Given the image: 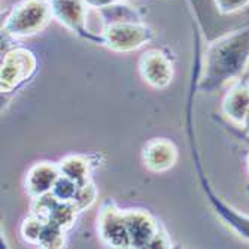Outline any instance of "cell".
Returning a JSON list of instances; mask_svg holds the SVG:
<instances>
[{
  "instance_id": "cell-1",
  "label": "cell",
  "mask_w": 249,
  "mask_h": 249,
  "mask_svg": "<svg viewBox=\"0 0 249 249\" xmlns=\"http://www.w3.org/2000/svg\"><path fill=\"white\" fill-rule=\"evenodd\" d=\"M53 11L50 0H22L8 15L3 30L15 37H29L50 24Z\"/></svg>"
},
{
  "instance_id": "cell-2",
  "label": "cell",
  "mask_w": 249,
  "mask_h": 249,
  "mask_svg": "<svg viewBox=\"0 0 249 249\" xmlns=\"http://www.w3.org/2000/svg\"><path fill=\"white\" fill-rule=\"evenodd\" d=\"M249 60V33L234 35L218 42L211 51V69H218V75L225 81L243 71Z\"/></svg>"
},
{
  "instance_id": "cell-3",
  "label": "cell",
  "mask_w": 249,
  "mask_h": 249,
  "mask_svg": "<svg viewBox=\"0 0 249 249\" xmlns=\"http://www.w3.org/2000/svg\"><path fill=\"white\" fill-rule=\"evenodd\" d=\"M154 30L142 22L117 21L110 22L103 30L102 40L105 47L115 53H131L149 43L154 39Z\"/></svg>"
},
{
  "instance_id": "cell-4",
  "label": "cell",
  "mask_w": 249,
  "mask_h": 249,
  "mask_svg": "<svg viewBox=\"0 0 249 249\" xmlns=\"http://www.w3.org/2000/svg\"><path fill=\"white\" fill-rule=\"evenodd\" d=\"M36 64V57L30 50L14 48L6 53L0 69V89L11 93L35 73Z\"/></svg>"
},
{
  "instance_id": "cell-5",
  "label": "cell",
  "mask_w": 249,
  "mask_h": 249,
  "mask_svg": "<svg viewBox=\"0 0 249 249\" xmlns=\"http://www.w3.org/2000/svg\"><path fill=\"white\" fill-rule=\"evenodd\" d=\"M97 233L106 246L131 248L124 221V211L118 209L115 203H103L97 216Z\"/></svg>"
},
{
  "instance_id": "cell-6",
  "label": "cell",
  "mask_w": 249,
  "mask_h": 249,
  "mask_svg": "<svg viewBox=\"0 0 249 249\" xmlns=\"http://www.w3.org/2000/svg\"><path fill=\"white\" fill-rule=\"evenodd\" d=\"M139 73L148 85L163 89L169 87L173 79V64L161 51L151 50L142 54L139 60Z\"/></svg>"
},
{
  "instance_id": "cell-7",
  "label": "cell",
  "mask_w": 249,
  "mask_h": 249,
  "mask_svg": "<svg viewBox=\"0 0 249 249\" xmlns=\"http://www.w3.org/2000/svg\"><path fill=\"white\" fill-rule=\"evenodd\" d=\"M124 221L131 248H148L160 230L157 221L142 209L124 211Z\"/></svg>"
},
{
  "instance_id": "cell-8",
  "label": "cell",
  "mask_w": 249,
  "mask_h": 249,
  "mask_svg": "<svg viewBox=\"0 0 249 249\" xmlns=\"http://www.w3.org/2000/svg\"><path fill=\"white\" fill-rule=\"evenodd\" d=\"M142 160L145 167L154 173L167 172L178 161V148L172 141L164 138L151 139L143 146Z\"/></svg>"
},
{
  "instance_id": "cell-9",
  "label": "cell",
  "mask_w": 249,
  "mask_h": 249,
  "mask_svg": "<svg viewBox=\"0 0 249 249\" xmlns=\"http://www.w3.org/2000/svg\"><path fill=\"white\" fill-rule=\"evenodd\" d=\"M60 178L58 164L50 161H40L32 166L26 175V191L32 198L42 197L53 191Z\"/></svg>"
},
{
  "instance_id": "cell-10",
  "label": "cell",
  "mask_w": 249,
  "mask_h": 249,
  "mask_svg": "<svg viewBox=\"0 0 249 249\" xmlns=\"http://www.w3.org/2000/svg\"><path fill=\"white\" fill-rule=\"evenodd\" d=\"M53 18L72 32L85 30L87 2L85 0H50Z\"/></svg>"
},
{
  "instance_id": "cell-11",
  "label": "cell",
  "mask_w": 249,
  "mask_h": 249,
  "mask_svg": "<svg viewBox=\"0 0 249 249\" xmlns=\"http://www.w3.org/2000/svg\"><path fill=\"white\" fill-rule=\"evenodd\" d=\"M222 112L231 123L243 125L249 117V85L237 84L225 94L222 102Z\"/></svg>"
},
{
  "instance_id": "cell-12",
  "label": "cell",
  "mask_w": 249,
  "mask_h": 249,
  "mask_svg": "<svg viewBox=\"0 0 249 249\" xmlns=\"http://www.w3.org/2000/svg\"><path fill=\"white\" fill-rule=\"evenodd\" d=\"M60 175L72 179L78 185H82L89 180V161L84 155H67L58 163Z\"/></svg>"
},
{
  "instance_id": "cell-13",
  "label": "cell",
  "mask_w": 249,
  "mask_h": 249,
  "mask_svg": "<svg viewBox=\"0 0 249 249\" xmlns=\"http://www.w3.org/2000/svg\"><path fill=\"white\" fill-rule=\"evenodd\" d=\"M79 212L75 209V206L72 205L71 201H58L55 208L53 209L48 221L54 222L58 227H61L63 230H69L75 219H76V215Z\"/></svg>"
},
{
  "instance_id": "cell-14",
  "label": "cell",
  "mask_w": 249,
  "mask_h": 249,
  "mask_svg": "<svg viewBox=\"0 0 249 249\" xmlns=\"http://www.w3.org/2000/svg\"><path fill=\"white\" fill-rule=\"evenodd\" d=\"M45 222H47V219H43L35 213H32L29 218H26L22 221L21 229H19L22 240L30 245L39 246V240H40V236H42V231L45 227Z\"/></svg>"
},
{
  "instance_id": "cell-15",
  "label": "cell",
  "mask_w": 249,
  "mask_h": 249,
  "mask_svg": "<svg viewBox=\"0 0 249 249\" xmlns=\"http://www.w3.org/2000/svg\"><path fill=\"white\" fill-rule=\"evenodd\" d=\"M97 196H99V191H97L96 185L91 182V180H88V182L78 187L76 194L71 203L75 206V209L78 212H84L94 205L97 200Z\"/></svg>"
},
{
  "instance_id": "cell-16",
  "label": "cell",
  "mask_w": 249,
  "mask_h": 249,
  "mask_svg": "<svg viewBox=\"0 0 249 249\" xmlns=\"http://www.w3.org/2000/svg\"><path fill=\"white\" fill-rule=\"evenodd\" d=\"M66 230H63L58 225H55L51 221L45 222V227L39 240V246L40 248H53V249H58L63 248L66 245V236H64Z\"/></svg>"
},
{
  "instance_id": "cell-17",
  "label": "cell",
  "mask_w": 249,
  "mask_h": 249,
  "mask_svg": "<svg viewBox=\"0 0 249 249\" xmlns=\"http://www.w3.org/2000/svg\"><path fill=\"white\" fill-rule=\"evenodd\" d=\"M78 184L73 182L72 179L66 178V176H61L58 178V180L55 182L54 188H53V194L60 200V201H72L75 194H76V190H78Z\"/></svg>"
},
{
  "instance_id": "cell-18",
  "label": "cell",
  "mask_w": 249,
  "mask_h": 249,
  "mask_svg": "<svg viewBox=\"0 0 249 249\" xmlns=\"http://www.w3.org/2000/svg\"><path fill=\"white\" fill-rule=\"evenodd\" d=\"M218 11L224 15L234 14L249 5V0H215Z\"/></svg>"
},
{
  "instance_id": "cell-19",
  "label": "cell",
  "mask_w": 249,
  "mask_h": 249,
  "mask_svg": "<svg viewBox=\"0 0 249 249\" xmlns=\"http://www.w3.org/2000/svg\"><path fill=\"white\" fill-rule=\"evenodd\" d=\"M170 246H172V242H170L169 236L166 234V231H163L160 229L148 248H170Z\"/></svg>"
},
{
  "instance_id": "cell-20",
  "label": "cell",
  "mask_w": 249,
  "mask_h": 249,
  "mask_svg": "<svg viewBox=\"0 0 249 249\" xmlns=\"http://www.w3.org/2000/svg\"><path fill=\"white\" fill-rule=\"evenodd\" d=\"M88 6H94V8H106L112 3L121 2V0H85Z\"/></svg>"
},
{
  "instance_id": "cell-21",
  "label": "cell",
  "mask_w": 249,
  "mask_h": 249,
  "mask_svg": "<svg viewBox=\"0 0 249 249\" xmlns=\"http://www.w3.org/2000/svg\"><path fill=\"white\" fill-rule=\"evenodd\" d=\"M246 164H248V170H249V155H248V158H246Z\"/></svg>"
}]
</instances>
